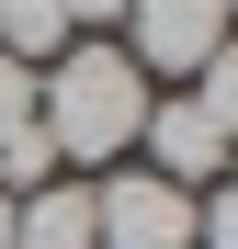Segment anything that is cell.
Wrapping results in <instances>:
<instances>
[{
    "label": "cell",
    "instance_id": "cell-6",
    "mask_svg": "<svg viewBox=\"0 0 238 249\" xmlns=\"http://www.w3.org/2000/svg\"><path fill=\"white\" fill-rule=\"evenodd\" d=\"M57 46H79V23L57 12V0H0V57L12 68H46Z\"/></svg>",
    "mask_w": 238,
    "mask_h": 249
},
{
    "label": "cell",
    "instance_id": "cell-2",
    "mask_svg": "<svg viewBox=\"0 0 238 249\" xmlns=\"http://www.w3.org/2000/svg\"><path fill=\"white\" fill-rule=\"evenodd\" d=\"M91 249H193V193L159 170H102L91 181Z\"/></svg>",
    "mask_w": 238,
    "mask_h": 249
},
{
    "label": "cell",
    "instance_id": "cell-10",
    "mask_svg": "<svg viewBox=\"0 0 238 249\" xmlns=\"http://www.w3.org/2000/svg\"><path fill=\"white\" fill-rule=\"evenodd\" d=\"M57 12H68L79 34H102V23H125V12H136V0H57Z\"/></svg>",
    "mask_w": 238,
    "mask_h": 249
},
{
    "label": "cell",
    "instance_id": "cell-12",
    "mask_svg": "<svg viewBox=\"0 0 238 249\" xmlns=\"http://www.w3.org/2000/svg\"><path fill=\"white\" fill-rule=\"evenodd\" d=\"M216 12H227V23H238V0H216Z\"/></svg>",
    "mask_w": 238,
    "mask_h": 249
},
{
    "label": "cell",
    "instance_id": "cell-5",
    "mask_svg": "<svg viewBox=\"0 0 238 249\" xmlns=\"http://www.w3.org/2000/svg\"><path fill=\"white\" fill-rule=\"evenodd\" d=\"M12 249H91V181L57 170V181L12 193Z\"/></svg>",
    "mask_w": 238,
    "mask_h": 249
},
{
    "label": "cell",
    "instance_id": "cell-7",
    "mask_svg": "<svg viewBox=\"0 0 238 249\" xmlns=\"http://www.w3.org/2000/svg\"><path fill=\"white\" fill-rule=\"evenodd\" d=\"M182 91H193V102H204V124H216V136L238 147V23H227V46H216L204 68H193V79H182Z\"/></svg>",
    "mask_w": 238,
    "mask_h": 249
},
{
    "label": "cell",
    "instance_id": "cell-8",
    "mask_svg": "<svg viewBox=\"0 0 238 249\" xmlns=\"http://www.w3.org/2000/svg\"><path fill=\"white\" fill-rule=\"evenodd\" d=\"M193 249H238V170L193 193Z\"/></svg>",
    "mask_w": 238,
    "mask_h": 249
},
{
    "label": "cell",
    "instance_id": "cell-4",
    "mask_svg": "<svg viewBox=\"0 0 238 249\" xmlns=\"http://www.w3.org/2000/svg\"><path fill=\"white\" fill-rule=\"evenodd\" d=\"M136 147H147L136 170H159V181H182V193H204V181H227V170H238V147H227L216 124H204V102H193V91H182V102H147V124H136Z\"/></svg>",
    "mask_w": 238,
    "mask_h": 249
},
{
    "label": "cell",
    "instance_id": "cell-11",
    "mask_svg": "<svg viewBox=\"0 0 238 249\" xmlns=\"http://www.w3.org/2000/svg\"><path fill=\"white\" fill-rule=\"evenodd\" d=\"M0 249H12V193H0Z\"/></svg>",
    "mask_w": 238,
    "mask_h": 249
},
{
    "label": "cell",
    "instance_id": "cell-3",
    "mask_svg": "<svg viewBox=\"0 0 238 249\" xmlns=\"http://www.w3.org/2000/svg\"><path fill=\"white\" fill-rule=\"evenodd\" d=\"M216 46H227V12H216V0H136V12H125V57L147 79H193Z\"/></svg>",
    "mask_w": 238,
    "mask_h": 249
},
{
    "label": "cell",
    "instance_id": "cell-1",
    "mask_svg": "<svg viewBox=\"0 0 238 249\" xmlns=\"http://www.w3.org/2000/svg\"><path fill=\"white\" fill-rule=\"evenodd\" d=\"M159 102V79L125 57V46H102V34H79V46H57L46 68H34V124H46V147H57V170H113V159H136V124Z\"/></svg>",
    "mask_w": 238,
    "mask_h": 249
},
{
    "label": "cell",
    "instance_id": "cell-9",
    "mask_svg": "<svg viewBox=\"0 0 238 249\" xmlns=\"http://www.w3.org/2000/svg\"><path fill=\"white\" fill-rule=\"evenodd\" d=\"M12 124H34V68L0 57V136H12Z\"/></svg>",
    "mask_w": 238,
    "mask_h": 249
}]
</instances>
